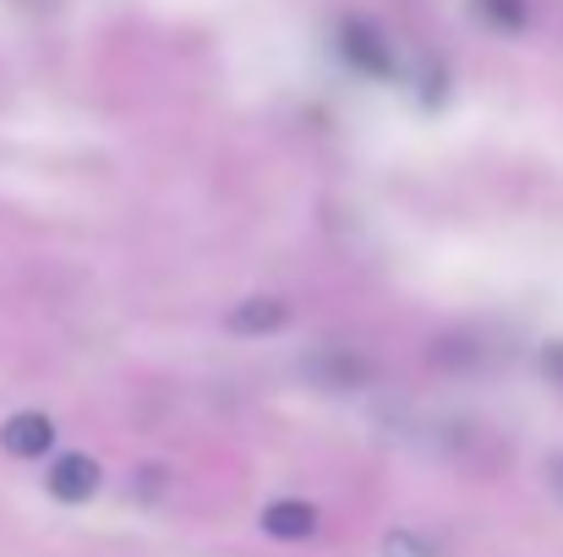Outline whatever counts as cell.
<instances>
[{
	"mask_svg": "<svg viewBox=\"0 0 563 557\" xmlns=\"http://www.w3.org/2000/svg\"><path fill=\"white\" fill-rule=\"evenodd\" d=\"M334 44H340V60H345L351 71H362V77L388 82V77L399 71V66H394V49H388V38H383V27H377L373 16H340Z\"/></svg>",
	"mask_w": 563,
	"mask_h": 557,
	"instance_id": "obj_1",
	"label": "cell"
},
{
	"mask_svg": "<svg viewBox=\"0 0 563 557\" xmlns=\"http://www.w3.org/2000/svg\"><path fill=\"white\" fill-rule=\"evenodd\" d=\"M307 377L318 382V388H367L373 382V361L367 356H356V350H318V356H307Z\"/></svg>",
	"mask_w": 563,
	"mask_h": 557,
	"instance_id": "obj_2",
	"label": "cell"
},
{
	"mask_svg": "<svg viewBox=\"0 0 563 557\" xmlns=\"http://www.w3.org/2000/svg\"><path fill=\"white\" fill-rule=\"evenodd\" d=\"M0 448H5L11 459H38V454L55 448V421L38 415V410H22V415H11V421L0 426Z\"/></svg>",
	"mask_w": 563,
	"mask_h": 557,
	"instance_id": "obj_3",
	"label": "cell"
},
{
	"mask_svg": "<svg viewBox=\"0 0 563 557\" xmlns=\"http://www.w3.org/2000/svg\"><path fill=\"white\" fill-rule=\"evenodd\" d=\"M290 323V301H279V296H252V301H241V307H230V318H224V328L230 334H279Z\"/></svg>",
	"mask_w": 563,
	"mask_h": 557,
	"instance_id": "obj_4",
	"label": "cell"
},
{
	"mask_svg": "<svg viewBox=\"0 0 563 557\" xmlns=\"http://www.w3.org/2000/svg\"><path fill=\"white\" fill-rule=\"evenodd\" d=\"M99 465L88 459V454H66V459H55L49 465V492L60 498V503H88L93 492H99Z\"/></svg>",
	"mask_w": 563,
	"mask_h": 557,
	"instance_id": "obj_5",
	"label": "cell"
},
{
	"mask_svg": "<svg viewBox=\"0 0 563 557\" xmlns=\"http://www.w3.org/2000/svg\"><path fill=\"white\" fill-rule=\"evenodd\" d=\"M263 531L279 536V542H307V536H318V509L301 503V498H279V503L263 509Z\"/></svg>",
	"mask_w": 563,
	"mask_h": 557,
	"instance_id": "obj_6",
	"label": "cell"
},
{
	"mask_svg": "<svg viewBox=\"0 0 563 557\" xmlns=\"http://www.w3.org/2000/svg\"><path fill=\"white\" fill-rule=\"evenodd\" d=\"M471 16L487 33H526L531 27V0H471Z\"/></svg>",
	"mask_w": 563,
	"mask_h": 557,
	"instance_id": "obj_7",
	"label": "cell"
},
{
	"mask_svg": "<svg viewBox=\"0 0 563 557\" xmlns=\"http://www.w3.org/2000/svg\"><path fill=\"white\" fill-rule=\"evenodd\" d=\"M383 557H438V547L416 531H388L383 536Z\"/></svg>",
	"mask_w": 563,
	"mask_h": 557,
	"instance_id": "obj_8",
	"label": "cell"
},
{
	"mask_svg": "<svg viewBox=\"0 0 563 557\" xmlns=\"http://www.w3.org/2000/svg\"><path fill=\"white\" fill-rule=\"evenodd\" d=\"M542 371H548L553 382H563V345H548V350H542Z\"/></svg>",
	"mask_w": 563,
	"mask_h": 557,
	"instance_id": "obj_9",
	"label": "cell"
},
{
	"mask_svg": "<svg viewBox=\"0 0 563 557\" xmlns=\"http://www.w3.org/2000/svg\"><path fill=\"white\" fill-rule=\"evenodd\" d=\"M553 487H559V492H563V454H559V459H553Z\"/></svg>",
	"mask_w": 563,
	"mask_h": 557,
	"instance_id": "obj_10",
	"label": "cell"
}]
</instances>
